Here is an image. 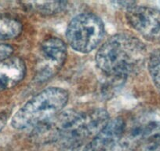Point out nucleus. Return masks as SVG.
I'll list each match as a JSON object with an SVG mask.
<instances>
[{
	"label": "nucleus",
	"mask_w": 160,
	"mask_h": 151,
	"mask_svg": "<svg viewBox=\"0 0 160 151\" xmlns=\"http://www.w3.org/2000/svg\"><path fill=\"white\" fill-rule=\"evenodd\" d=\"M146 47L138 38L119 33L109 38L98 50L97 66L107 78L125 81L130 74L142 67Z\"/></svg>",
	"instance_id": "obj_1"
},
{
	"label": "nucleus",
	"mask_w": 160,
	"mask_h": 151,
	"mask_svg": "<svg viewBox=\"0 0 160 151\" xmlns=\"http://www.w3.org/2000/svg\"><path fill=\"white\" fill-rule=\"evenodd\" d=\"M69 99L61 87H49L32 97L14 114L11 125L18 130L35 127L61 112Z\"/></svg>",
	"instance_id": "obj_2"
},
{
	"label": "nucleus",
	"mask_w": 160,
	"mask_h": 151,
	"mask_svg": "<svg viewBox=\"0 0 160 151\" xmlns=\"http://www.w3.org/2000/svg\"><path fill=\"white\" fill-rule=\"evenodd\" d=\"M105 35L104 24L101 18L91 13L75 16L68 24L66 38L75 51L88 54L101 44Z\"/></svg>",
	"instance_id": "obj_3"
},
{
	"label": "nucleus",
	"mask_w": 160,
	"mask_h": 151,
	"mask_svg": "<svg viewBox=\"0 0 160 151\" xmlns=\"http://www.w3.org/2000/svg\"><path fill=\"white\" fill-rule=\"evenodd\" d=\"M109 121L108 112L102 108L79 112L60 142L67 149L79 147L93 139Z\"/></svg>",
	"instance_id": "obj_4"
},
{
	"label": "nucleus",
	"mask_w": 160,
	"mask_h": 151,
	"mask_svg": "<svg viewBox=\"0 0 160 151\" xmlns=\"http://www.w3.org/2000/svg\"><path fill=\"white\" fill-rule=\"evenodd\" d=\"M68 56L67 46L58 37L42 41L38 47L35 81L44 83L53 78L62 69Z\"/></svg>",
	"instance_id": "obj_5"
},
{
	"label": "nucleus",
	"mask_w": 160,
	"mask_h": 151,
	"mask_svg": "<svg viewBox=\"0 0 160 151\" xmlns=\"http://www.w3.org/2000/svg\"><path fill=\"white\" fill-rule=\"evenodd\" d=\"M79 112L73 109L61 111L55 116L35 126L31 138L38 144H48L60 141Z\"/></svg>",
	"instance_id": "obj_6"
},
{
	"label": "nucleus",
	"mask_w": 160,
	"mask_h": 151,
	"mask_svg": "<svg viewBox=\"0 0 160 151\" xmlns=\"http://www.w3.org/2000/svg\"><path fill=\"white\" fill-rule=\"evenodd\" d=\"M126 18L130 27L144 39L160 42V10L133 6L127 10Z\"/></svg>",
	"instance_id": "obj_7"
},
{
	"label": "nucleus",
	"mask_w": 160,
	"mask_h": 151,
	"mask_svg": "<svg viewBox=\"0 0 160 151\" xmlns=\"http://www.w3.org/2000/svg\"><path fill=\"white\" fill-rule=\"evenodd\" d=\"M126 128L122 117L110 120L105 127L86 145L82 151H111Z\"/></svg>",
	"instance_id": "obj_8"
},
{
	"label": "nucleus",
	"mask_w": 160,
	"mask_h": 151,
	"mask_svg": "<svg viewBox=\"0 0 160 151\" xmlns=\"http://www.w3.org/2000/svg\"><path fill=\"white\" fill-rule=\"evenodd\" d=\"M156 128L155 123H138L123 134L111 151H136Z\"/></svg>",
	"instance_id": "obj_9"
},
{
	"label": "nucleus",
	"mask_w": 160,
	"mask_h": 151,
	"mask_svg": "<svg viewBox=\"0 0 160 151\" xmlns=\"http://www.w3.org/2000/svg\"><path fill=\"white\" fill-rule=\"evenodd\" d=\"M25 74V63L18 57H10L0 61V91L18 85Z\"/></svg>",
	"instance_id": "obj_10"
},
{
	"label": "nucleus",
	"mask_w": 160,
	"mask_h": 151,
	"mask_svg": "<svg viewBox=\"0 0 160 151\" xmlns=\"http://www.w3.org/2000/svg\"><path fill=\"white\" fill-rule=\"evenodd\" d=\"M23 5L28 10L42 15H52L62 12L67 7L68 3L63 1H53V2H24Z\"/></svg>",
	"instance_id": "obj_11"
},
{
	"label": "nucleus",
	"mask_w": 160,
	"mask_h": 151,
	"mask_svg": "<svg viewBox=\"0 0 160 151\" xmlns=\"http://www.w3.org/2000/svg\"><path fill=\"white\" fill-rule=\"evenodd\" d=\"M22 24L15 18L0 16V40L14 39L22 32Z\"/></svg>",
	"instance_id": "obj_12"
},
{
	"label": "nucleus",
	"mask_w": 160,
	"mask_h": 151,
	"mask_svg": "<svg viewBox=\"0 0 160 151\" xmlns=\"http://www.w3.org/2000/svg\"><path fill=\"white\" fill-rule=\"evenodd\" d=\"M148 71L154 85L160 93V49L152 52L149 58Z\"/></svg>",
	"instance_id": "obj_13"
},
{
	"label": "nucleus",
	"mask_w": 160,
	"mask_h": 151,
	"mask_svg": "<svg viewBox=\"0 0 160 151\" xmlns=\"http://www.w3.org/2000/svg\"><path fill=\"white\" fill-rule=\"evenodd\" d=\"M144 151H160V132L150 135L146 139Z\"/></svg>",
	"instance_id": "obj_14"
},
{
	"label": "nucleus",
	"mask_w": 160,
	"mask_h": 151,
	"mask_svg": "<svg viewBox=\"0 0 160 151\" xmlns=\"http://www.w3.org/2000/svg\"><path fill=\"white\" fill-rule=\"evenodd\" d=\"M13 53V47L8 44H0V61L11 57Z\"/></svg>",
	"instance_id": "obj_15"
},
{
	"label": "nucleus",
	"mask_w": 160,
	"mask_h": 151,
	"mask_svg": "<svg viewBox=\"0 0 160 151\" xmlns=\"http://www.w3.org/2000/svg\"><path fill=\"white\" fill-rule=\"evenodd\" d=\"M9 118V114L7 112H0V131L4 128Z\"/></svg>",
	"instance_id": "obj_16"
}]
</instances>
